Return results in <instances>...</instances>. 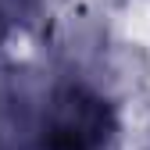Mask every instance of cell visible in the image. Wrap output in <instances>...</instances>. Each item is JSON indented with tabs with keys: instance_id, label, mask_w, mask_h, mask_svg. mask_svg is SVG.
<instances>
[{
	"instance_id": "6da1fadb",
	"label": "cell",
	"mask_w": 150,
	"mask_h": 150,
	"mask_svg": "<svg viewBox=\"0 0 150 150\" xmlns=\"http://www.w3.org/2000/svg\"><path fill=\"white\" fill-rule=\"evenodd\" d=\"M104 143V107L86 93H64L54 111L57 150H97Z\"/></svg>"
}]
</instances>
